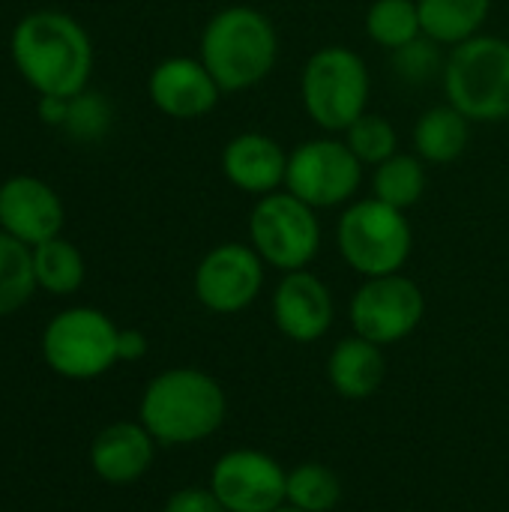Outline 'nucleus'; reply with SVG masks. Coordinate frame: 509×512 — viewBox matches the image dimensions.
<instances>
[{
  "instance_id": "obj_28",
  "label": "nucleus",
  "mask_w": 509,
  "mask_h": 512,
  "mask_svg": "<svg viewBox=\"0 0 509 512\" xmlns=\"http://www.w3.org/2000/svg\"><path fill=\"white\" fill-rule=\"evenodd\" d=\"M444 63L447 57L441 54V45L432 42L429 36H420L393 51V72L402 84H411V87L429 84L432 78L444 75Z\"/></svg>"
},
{
  "instance_id": "obj_31",
  "label": "nucleus",
  "mask_w": 509,
  "mask_h": 512,
  "mask_svg": "<svg viewBox=\"0 0 509 512\" xmlns=\"http://www.w3.org/2000/svg\"><path fill=\"white\" fill-rule=\"evenodd\" d=\"M66 111H69V99L63 96H39L36 102V114L45 126H60L66 123Z\"/></svg>"
},
{
  "instance_id": "obj_14",
  "label": "nucleus",
  "mask_w": 509,
  "mask_h": 512,
  "mask_svg": "<svg viewBox=\"0 0 509 512\" xmlns=\"http://www.w3.org/2000/svg\"><path fill=\"white\" fill-rule=\"evenodd\" d=\"M66 210L60 195L33 174H15L0 183V228L24 246L60 237Z\"/></svg>"
},
{
  "instance_id": "obj_25",
  "label": "nucleus",
  "mask_w": 509,
  "mask_h": 512,
  "mask_svg": "<svg viewBox=\"0 0 509 512\" xmlns=\"http://www.w3.org/2000/svg\"><path fill=\"white\" fill-rule=\"evenodd\" d=\"M342 501L339 477L318 462H303L288 474L285 483V504L303 512H330Z\"/></svg>"
},
{
  "instance_id": "obj_20",
  "label": "nucleus",
  "mask_w": 509,
  "mask_h": 512,
  "mask_svg": "<svg viewBox=\"0 0 509 512\" xmlns=\"http://www.w3.org/2000/svg\"><path fill=\"white\" fill-rule=\"evenodd\" d=\"M417 9L423 36L441 48H456L480 36L492 12V0H417Z\"/></svg>"
},
{
  "instance_id": "obj_19",
  "label": "nucleus",
  "mask_w": 509,
  "mask_h": 512,
  "mask_svg": "<svg viewBox=\"0 0 509 512\" xmlns=\"http://www.w3.org/2000/svg\"><path fill=\"white\" fill-rule=\"evenodd\" d=\"M411 141L426 165H450L471 144V120L450 102L426 108L414 123Z\"/></svg>"
},
{
  "instance_id": "obj_6",
  "label": "nucleus",
  "mask_w": 509,
  "mask_h": 512,
  "mask_svg": "<svg viewBox=\"0 0 509 512\" xmlns=\"http://www.w3.org/2000/svg\"><path fill=\"white\" fill-rule=\"evenodd\" d=\"M336 246L345 264L366 276H390L402 273L414 249V228L405 210H396L384 201L360 198L351 201L336 225Z\"/></svg>"
},
{
  "instance_id": "obj_17",
  "label": "nucleus",
  "mask_w": 509,
  "mask_h": 512,
  "mask_svg": "<svg viewBox=\"0 0 509 512\" xmlns=\"http://www.w3.org/2000/svg\"><path fill=\"white\" fill-rule=\"evenodd\" d=\"M156 453V438L141 423H111L90 444V468L111 486L141 480Z\"/></svg>"
},
{
  "instance_id": "obj_11",
  "label": "nucleus",
  "mask_w": 509,
  "mask_h": 512,
  "mask_svg": "<svg viewBox=\"0 0 509 512\" xmlns=\"http://www.w3.org/2000/svg\"><path fill=\"white\" fill-rule=\"evenodd\" d=\"M264 288V261L252 246L219 243L195 267V297L216 315L249 309Z\"/></svg>"
},
{
  "instance_id": "obj_16",
  "label": "nucleus",
  "mask_w": 509,
  "mask_h": 512,
  "mask_svg": "<svg viewBox=\"0 0 509 512\" xmlns=\"http://www.w3.org/2000/svg\"><path fill=\"white\" fill-rule=\"evenodd\" d=\"M225 180L246 195H270L285 189L288 153L264 132H240L225 141L219 156Z\"/></svg>"
},
{
  "instance_id": "obj_22",
  "label": "nucleus",
  "mask_w": 509,
  "mask_h": 512,
  "mask_svg": "<svg viewBox=\"0 0 509 512\" xmlns=\"http://www.w3.org/2000/svg\"><path fill=\"white\" fill-rule=\"evenodd\" d=\"M429 186L426 162L414 153H396L372 171V195L396 210H408L423 201Z\"/></svg>"
},
{
  "instance_id": "obj_12",
  "label": "nucleus",
  "mask_w": 509,
  "mask_h": 512,
  "mask_svg": "<svg viewBox=\"0 0 509 512\" xmlns=\"http://www.w3.org/2000/svg\"><path fill=\"white\" fill-rule=\"evenodd\" d=\"M288 471L267 453L231 450L210 474V492L228 512H273L285 504Z\"/></svg>"
},
{
  "instance_id": "obj_26",
  "label": "nucleus",
  "mask_w": 509,
  "mask_h": 512,
  "mask_svg": "<svg viewBox=\"0 0 509 512\" xmlns=\"http://www.w3.org/2000/svg\"><path fill=\"white\" fill-rule=\"evenodd\" d=\"M345 144L351 147V153L363 165L375 168V165H381V162H387L390 156L399 153V132L387 117L366 111L360 120H354L345 129Z\"/></svg>"
},
{
  "instance_id": "obj_2",
  "label": "nucleus",
  "mask_w": 509,
  "mask_h": 512,
  "mask_svg": "<svg viewBox=\"0 0 509 512\" xmlns=\"http://www.w3.org/2000/svg\"><path fill=\"white\" fill-rule=\"evenodd\" d=\"M198 57L222 93L261 84L279 60V33L255 6H225L201 30Z\"/></svg>"
},
{
  "instance_id": "obj_3",
  "label": "nucleus",
  "mask_w": 509,
  "mask_h": 512,
  "mask_svg": "<svg viewBox=\"0 0 509 512\" xmlns=\"http://www.w3.org/2000/svg\"><path fill=\"white\" fill-rule=\"evenodd\" d=\"M138 420L156 444H198L225 423V393L201 369H168L147 384Z\"/></svg>"
},
{
  "instance_id": "obj_24",
  "label": "nucleus",
  "mask_w": 509,
  "mask_h": 512,
  "mask_svg": "<svg viewBox=\"0 0 509 512\" xmlns=\"http://www.w3.org/2000/svg\"><path fill=\"white\" fill-rule=\"evenodd\" d=\"M36 291L30 246L0 228V318L18 312Z\"/></svg>"
},
{
  "instance_id": "obj_13",
  "label": "nucleus",
  "mask_w": 509,
  "mask_h": 512,
  "mask_svg": "<svg viewBox=\"0 0 509 512\" xmlns=\"http://www.w3.org/2000/svg\"><path fill=\"white\" fill-rule=\"evenodd\" d=\"M147 96L171 120H198L219 105V84L201 57H165L147 75Z\"/></svg>"
},
{
  "instance_id": "obj_23",
  "label": "nucleus",
  "mask_w": 509,
  "mask_h": 512,
  "mask_svg": "<svg viewBox=\"0 0 509 512\" xmlns=\"http://www.w3.org/2000/svg\"><path fill=\"white\" fill-rule=\"evenodd\" d=\"M363 27L366 36L387 51H396L423 36L417 0H375L366 9Z\"/></svg>"
},
{
  "instance_id": "obj_29",
  "label": "nucleus",
  "mask_w": 509,
  "mask_h": 512,
  "mask_svg": "<svg viewBox=\"0 0 509 512\" xmlns=\"http://www.w3.org/2000/svg\"><path fill=\"white\" fill-rule=\"evenodd\" d=\"M165 512H228L210 489H180L168 498Z\"/></svg>"
},
{
  "instance_id": "obj_18",
  "label": "nucleus",
  "mask_w": 509,
  "mask_h": 512,
  "mask_svg": "<svg viewBox=\"0 0 509 512\" xmlns=\"http://www.w3.org/2000/svg\"><path fill=\"white\" fill-rule=\"evenodd\" d=\"M327 378H330V387L342 399H351V402L369 399L381 390L387 378V357L381 345L354 333L330 351Z\"/></svg>"
},
{
  "instance_id": "obj_30",
  "label": "nucleus",
  "mask_w": 509,
  "mask_h": 512,
  "mask_svg": "<svg viewBox=\"0 0 509 512\" xmlns=\"http://www.w3.org/2000/svg\"><path fill=\"white\" fill-rule=\"evenodd\" d=\"M144 354H147V336L141 330H132V327L120 330V336H117V360L120 363H135Z\"/></svg>"
},
{
  "instance_id": "obj_4",
  "label": "nucleus",
  "mask_w": 509,
  "mask_h": 512,
  "mask_svg": "<svg viewBox=\"0 0 509 512\" xmlns=\"http://www.w3.org/2000/svg\"><path fill=\"white\" fill-rule=\"evenodd\" d=\"M372 75L348 45H324L309 54L300 72V102L306 117L324 132H345L366 114Z\"/></svg>"
},
{
  "instance_id": "obj_15",
  "label": "nucleus",
  "mask_w": 509,
  "mask_h": 512,
  "mask_svg": "<svg viewBox=\"0 0 509 512\" xmlns=\"http://www.w3.org/2000/svg\"><path fill=\"white\" fill-rule=\"evenodd\" d=\"M333 294L309 270L285 273L273 291V321L291 342H318L333 327Z\"/></svg>"
},
{
  "instance_id": "obj_10",
  "label": "nucleus",
  "mask_w": 509,
  "mask_h": 512,
  "mask_svg": "<svg viewBox=\"0 0 509 512\" xmlns=\"http://www.w3.org/2000/svg\"><path fill=\"white\" fill-rule=\"evenodd\" d=\"M426 312V297L420 285L402 273L366 279L348 306V318L357 336L387 348L408 339Z\"/></svg>"
},
{
  "instance_id": "obj_21",
  "label": "nucleus",
  "mask_w": 509,
  "mask_h": 512,
  "mask_svg": "<svg viewBox=\"0 0 509 512\" xmlns=\"http://www.w3.org/2000/svg\"><path fill=\"white\" fill-rule=\"evenodd\" d=\"M30 255H33L36 288H42L54 297H69L84 285L87 267H84V255L78 252L75 243L54 237V240L33 246Z\"/></svg>"
},
{
  "instance_id": "obj_9",
  "label": "nucleus",
  "mask_w": 509,
  "mask_h": 512,
  "mask_svg": "<svg viewBox=\"0 0 509 512\" xmlns=\"http://www.w3.org/2000/svg\"><path fill=\"white\" fill-rule=\"evenodd\" d=\"M363 183V162L339 138H309L288 153L285 189L315 210L351 204Z\"/></svg>"
},
{
  "instance_id": "obj_32",
  "label": "nucleus",
  "mask_w": 509,
  "mask_h": 512,
  "mask_svg": "<svg viewBox=\"0 0 509 512\" xmlns=\"http://www.w3.org/2000/svg\"><path fill=\"white\" fill-rule=\"evenodd\" d=\"M273 512H303V510H297V507H291V504H282V507H276Z\"/></svg>"
},
{
  "instance_id": "obj_27",
  "label": "nucleus",
  "mask_w": 509,
  "mask_h": 512,
  "mask_svg": "<svg viewBox=\"0 0 509 512\" xmlns=\"http://www.w3.org/2000/svg\"><path fill=\"white\" fill-rule=\"evenodd\" d=\"M111 120H114V111H111L108 99L102 93L81 90L78 96L69 99V111H66L63 129L69 132V138L93 144V141L105 138V132L111 129Z\"/></svg>"
},
{
  "instance_id": "obj_8",
  "label": "nucleus",
  "mask_w": 509,
  "mask_h": 512,
  "mask_svg": "<svg viewBox=\"0 0 509 512\" xmlns=\"http://www.w3.org/2000/svg\"><path fill=\"white\" fill-rule=\"evenodd\" d=\"M120 327L99 309L72 306L57 312L42 330V357L51 372L69 381L105 375L117 360Z\"/></svg>"
},
{
  "instance_id": "obj_1",
  "label": "nucleus",
  "mask_w": 509,
  "mask_h": 512,
  "mask_svg": "<svg viewBox=\"0 0 509 512\" xmlns=\"http://www.w3.org/2000/svg\"><path fill=\"white\" fill-rule=\"evenodd\" d=\"M9 54L21 78L39 96L72 99L87 90L93 72V42L66 12L39 9L24 15L12 30Z\"/></svg>"
},
{
  "instance_id": "obj_7",
  "label": "nucleus",
  "mask_w": 509,
  "mask_h": 512,
  "mask_svg": "<svg viewBox=\"0 0 509 512\" xmlns=\"http://www.w3.org/2000/svg\"><path fill=\"white\" fill-rule=\"evenodd\" d=\"M249 240L267 267L282 273L306 270L321 249L318 210L288 189L261 195L249 213Z\"/></svg>"
},
{
  "instance_id": "obj_5",
  "label": "nucleus",
  "mask_w": 509,
  "mask_h": 512,
  "mask_svg": "<svg viewBox=\"0 0 509 512\" xmlns=\"http://www.w3.org/2000/svg\"><path fill=\"white\" fill-rule=\"evenodd\" d=\"M441 84L471 123L509 120V39L480 33L450 48Z\"/></svg>"
}]
</instances>
